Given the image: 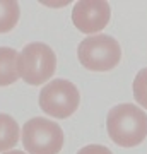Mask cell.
<instances>
[{
	"label": "cell",
	"instance_id": "obj_12",
	"mask_svg": "<svg viewBox=\"0 0 147 154\" xmlns=\"http://www.w3.org/2000/svg\"><path fill=\"white\" fill-rule=\"evenodd\" d=\"M2 154H26V152H21V151H9V152H2Z\"/></svg>",
	"mask_w": 147,
	"mask_h": 154
},
{
	"label": "cell",
	"instance_id": "obj_9",
	"mask_svg": "<svg viewBox=\"0 0 147 154\" xmlns=\"http://www.w3.org/2000/svg\"><path fill=\"white\" fill-rule=\"evenodd\" d=\"M19 21V4L12 0L0 2V33H9Z\"/></svg>",
	"mask_w": 147,
	"mask_h": 154
},
{
	"label": "cell",
	"instance_id": "obj_6",
	"mask_svg": "<svg viewBox=\"0 0 147 154\" xmlns=\"http://www.w3.org/2000/svg\"><path fill=\"white\" fill-rule=\"evenodd\" d=\"M111 17V7L108 2H77L72 9V22L81 33H99L108 26Z\"/></svg>",
	"mask_w": 147,
	"mask_h": 154
},
{
	"label": "cell",
	"instance_id": "obj_2",
	"mask_svg": "<svg viewBox=\"0 0 147 154\" xmlns=\"http://www.w3.org/2000/svg\"><path fill=\"white\" fill-rule=\"evenodd\" d=\"M77 57L87 70L108 72L120 63L121 48L113 36L96 34L81 41L77 48Z\"/></svg>",
	"mask_w": 147,
	"mask_h": 154
},
{
	"label": "cell",
	"instance_id": "obj_1",
	"mask_svg": "<svg viewBox=\"0 0 147 154\" xmlns=\"http://www.w3.org/2000/svg\"><path fill=\"white\" fill-rule=\"evenodd\" d=\"M108 135L120 147H135L147 137V115L139 106L123 103L106 116Z\"/></svg>",
	"mask_w": 147,
	"mask_h": 154
},
{
	"label": "cell",
	"instance_id": "obj_11",
	"mask_svg": "<svg viewBox=\"0 0 147 154\" xmlns=\"http://www.w3.org/2000/svg\"><path fill=\"white\" fill-rule=\"evenodd\" d=\"M77 154H113L106 146H101V144H89L86 147H82Z\"/></svg>",
	"mask_w": 147,
	"mask_h": 154
},
{
	"label": "cell",
	"instance_id": "obj_5",
	"mask_svg": "<svg viewBox=\"0 0 147 154\" xmlns=\"http://www.w3.org/2000/svg\"><path fill=\"white\" fill-rule=\"evenodd\" d=\"M81 94L75 84L65 79H55L39 93V106L46 115L53 118H69L77 111Z\"/></svg>",
	"mask_w": 147,
	"mask_h": 154
},
{
	"label": "cell",
	"instance_id": "obj_8",
	"mask_svg": "<svg viewBox=\"0 0 147 154\" xmlns=\"http://www.w3.org/2000/svg\"><path fill=\"white\" fill-rule=\"evenodd\" d=\"M19 142V125L11 115L0 113V152L12 149Z\"/></svg>",
	"mask_w": 147,
	"mask_h": 154
},
{
	"label": "cell",
	"instance_id": "obj_7",
	"mask_svg": "<svg viewBox=\"0 0 147 154\" xmlns=\"http://www.w3.org/2000/svg\"><path fill=\"white\" fill-rule=\"evenodd\" d=\"M19 53L14 48L0 46V86H11L19 79Z\"/></svg>",
	"mask_w": 147,
	"mask_h": 154
},
{
	"label": "cell",
	"instance_id": "obj_4",
	"mask_svg": "<svg viewBox=\"0 0 147 154\" xmlns=\"http://www.w3.org/2000/svg\"><path fill=\"white\" fill-rule=\"evenodd\" d=\"M22 144L29 154H58L63 147V130L55 122L34 116L22 127Z\"/></svg>",
	"mask_w": 147,
	"mask_h": 154
},
{
	"label": "cell",
	"instance_id": "obj_10",
	"mask_svg": "<svg viewBox=\"0 0 147 154\" xmlns=\"http://www.w3.org/2000/svg\"><path fill=\"white\" fill-rule=\"evenodd\" d=\"M133 98L142 108L147 110V69L139 70L133 79Z\"/></svg>",
	"mask_w": 147,
	"mask_h": 154
},
{
	"label": "cell",
	"instance_id": "obj_3",
	"mask_svg": "<svg viewBox=\"0 0 147 154\" xmlns=\"http://www.w3.org/2000/svg\"><path fill=\"white\" fill-rule=\"evenodd\" d=\"M19 75L31 86L44 84L55 74L57 57L55 51L44 43H29L19 53L17 60Z\"/></svg>",
	"mask_w": 147,
	"mask_h": 154
}]
</instances>
